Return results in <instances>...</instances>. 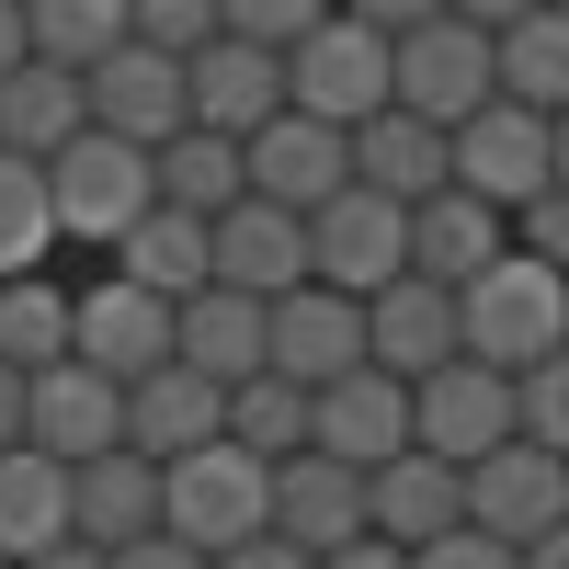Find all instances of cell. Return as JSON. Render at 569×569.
Instances as JSON below:
<instances>
[{"mask_svg":"<svg viewBox=\"0 0 569 569\" xmlns=\"http://www.w3.org/2000/svg\"><path fill=\"white\" fill-rule=\"evenodd\" d=\"M410 569H512V547L479 536V525H445V536H421V547H410Z\"/></svg>","mask_w":569,"mask_h":569,"instance_id":"74e56055","label":"cell"},{"mask_svg":"<svg viewBox=\"0 0 569 569\" xmlns=\"http://www.w3.org/2000/svg\"><path fill=\"white\" fill-rule=\"evenodd\" d=\"M512 569H569V525H547V536H525V547H512Z\"/></svg>","mask_w":569,"mask_h":569,"instance_id":"ee69618b","label":"cell"},{"mask_svg":"<svg viewBox=\"0 0 569 569\" xmlns=\"http://www.w3.org/2000/svg\"><path fill=\"white\" fill-rule=\"evenodd\" d=\"M388 103L421 114V126L479 114V103H490V34H479V23H456V12L388 34Z\"/></svg>","mask_w":569,"mask_h":569,"instance_id":"8992f818","label":"cell"},{"mask_svg":"<svg viewBox=\"0 0 569 569\" xmlns=\"http://www.w3.org/2000/svg\"><path fill=\"white\" fill-rule=\"evenodd\" d=\"M171 365H194L206 388L262 376V297H240V284H194V297H171Z\"/></svg>","mask_w":569,"mask_h":569,"instance_id":"ffe728a7","label":"cell"},{"mask_svg":"<svg viewBox=\"0 0 569 569\" xmlns=\"http://www.w3.org/2000/svg\"><path fill=\"white\" fill-rule=\"evenodd\" d=\"M456 525H479V536H501V547L569 525V456H547V445H490V456H467V467H456Z\"/></svg>","mask_w":569,"mask_h":569,"instance_id":"52a82bcc","label":"cell"},{"mask_svg":"<svg viewBox=\"0 0 569 569\" xmlns=\"http://www.w3.org/2000/svg\"><path fill=\"white\" fill-rule=\"evenodd\" d=\"M23 445H34V456H58V467L126 445V388H114L103 365H80V353L34 365V376H23Z\"/></svg>","mask_w":569,"mask_h":569,"instance_id":"9c48e42d","label":"cell"},{"mask_svg":"<svg viewBox=\"0 0 569 569\" xmlns=\"http://www.w3.org/2000/svg\"><path fill=\"white\" fill-rule=\"evenodd\" d=\"M240 182H251L262 206L308 217L319 194H342V182H353V160H342V126H319V114H297V103H273V114L240 137Z\"/></svg>","mask_w":569,"mask_h":569,"instance_id":"8fae6325","label":"cell"},{"mask_svg":"<svg viewBox=\"0 0 569 569\" xmlns=\"http://www.w3.org/2000/svg\"><path fill=\"white\" fill-rule=\"evenodd\" d=\"M262 365L297 376V388H330L342 365H365V297H342V284H284V297H262Z\"/></svg>","mask_w":569,"mask_h":569,"instance_id":"ba28073f","label":"cell"},{"mask_svg":"<svg viewBox=\"0 0 569 569\" xmlns=\"http://www.w3.org/2000/svg\"><path fill=\"white\" fill-rule=\"evenodd\" d=\"M273 103H284V58H273V46L206 34L194 58H182V126H206V137H251Z\"/></svg>","mask_w":569,"mask_h":569,"instance_id":"e0dca14e","label":"cell"},{"mask_svg":"<svg viewBox=\"0 0 569 569\" xmlns=\"http://www.w3.org/2000/svg\"><path fill=\"white\" fill-rule=\"evenodd\" d=\"M445 12H456V23H479V34H501L512 12H536V0H445Z\"/></svg>","mask_w":569,"mask_h":569,"instance_id":"f6af8a7d","label":"cell"},{"mask_svg":"<svg viewBox=\"0 0 569 569\" xmlns=\"http://www.w3.org/2000/svg\"><path fill=\"white\" fill-rule=\"evenodd\" d=\"M456 353V297L445 284H421V273H388L365 297V365H388V376H433Z\"/></svg>","mask_w":569,"mask_h":569,"instance_id":"7402d4cb","label":"cell"},{"mask_svg":"<svg viewBox=\"0 0 569 569\" xmlns=\"http://www.w3.org/2000/svg\"><path fill=\"white\" fill-rule=\"evenodd\" d=\"M445 525H456V467H445V456L399 445V456H376V467H365V536L421 547V536H445Z\"/></svg>","mask_w":569,"mask_h":569,"instance_id":"d4e9b609","label":"cell"},{"mask_svg":"<svg viewBox=\"0 0 569 569\" xmlns=\"http://www.w3.org/2000/svg\"><path fill=\"white\" fill-rule=\"evenodd\" d=\"M91 114H80V69H46V58H12L0 69V149L12 160H46V149H69Z\"/></svg>","mask_w":569,"mask_h":569,"instance_id":"4316f807","label":"cell"},{"mask_svg":"<svg viewBox=\"0 0 569 569\" xmlns=\"http://www.w3.org/2000/svg\"><path fill=\"white\" fill-rule=\"evenodd\" d=\"M0 569H12V558H0Z\"/></svg>","mask_w":569,"mask_h":569,"instance_id":"c3c4849f","label":"cell"},{"mask_svg":"<svg viewBox=\"0 0 569 569\" xmlns=\"http://www.w3.org/2000/svg\"><path fill=\"white\" fill-rule=\"evenodd\" d=\"M308 445L342 456V467L399 456V445H410V376H388V365H342L330 388H308Z\"/></svg>","mask_w":569,"mask_h":569,"instance_id":"5bb4252c","label":"cell"},{"mask_svg":"<svg viewBox=\"0 0 569 569\" xmlns=\"http://www.w3.org/2000/svg\"><path fill=\"white\" fill-rule=\"evenodd\" d=\"M445 297H456V353L490 365V376L569 353V273L536 262V251H490L467 284H445Z\"/></svg>","mask_w":569,"mask_h":569,"instance_id":"6da1fadb","label":"cell"},{"mask_svg":"<svg viewBox=\"0 0 569 569\" xmlns=\"http://www.w3.org/2000/svg\"><path fill=\"white\" fill-rule=\"evenodd\" d=\"M103 46H126V0H23V58L91 69Z\"/></svg>","mask_w":569,"mask_h":569,"instance_id":"d6a6232c","label":"cell"},{"mask_svg":"<svg viewBox=\"0 0 569 569\" xmlns=\"http://www.w3.org/2000/svg\"><path fill=\"white\" fill-rule=\"evenodd\" d=\"M206 569H319L308 547H284V536H240V547H217Z\"/></svg>","mask_w":569,"mask_h":569,"instance_id":"ab89813d","label":"cell"},{"mask_svg":"<svg viewBox=\"0 0 569 569\" xmlns=\"http://www.w3.org/2000/svg\"><path fill=\"white\" fill-rule=\"evenodd\" d=\"M445 182L512 217L525 194H547V182H558V114H525V103H501V91H490L479 114L445 126Z\"/></svg>","mask_w":569,"mask_h":569,"instance_id":"277c9868","label":"cell"},{"mask_svg":"<svg viewBox=\"0 0 569 569\" xmlns=\"http://www.w3.org/2000/svg\"><path fill=\"white\" fill-rule=\"evenodd\" d=\"M80 114L103 126V137H126V149H160V137L182 126V58H160V46H103V58L80 69Z\"/></svg>","mask_w":569,"mask_h":569,"instance_id":"4fadbf2b","label":"cell"},{"mask_svg":"<svg viewBox=\"0 0 569 569\" xmlns=\"http://www.w3.org/2000/svg\"><path fill=\"white\" fill-rule=\"evenodd\" d=\"M58 251V217H46V171L0 149V273H46Z\"/></svg>","mask_w":569,"mask_h":569,"instance_id":"836d02e7","label":"cell"},{"mask_svg":"<svg viewBox=\"0 0 569 569\" xmlns=\"http://www.w3.org/2000/svg\"><path fill=\"white\" fill-rule=\"evenodd\" d=\"M262 501H273V467L262 456H240L228 433H206L194 456H171L160 467V536H182V547H240V536H262Z\"/></svg>","mask_w":569,"mask_h":569,"instance_id":"3957f363","label":"cell"},{"mask_svg":"<svg viewBox=\"0 0 569 569\" xmlns=\"http://www.w3.org/2000/svg\"><path fill=\"white\" fill-rule=\"evenodd\" d=\"M319 569H410V547H388V536H342V547H319Z\"/></svg>","mask_w":569,"mask_h":569,"instance_id":"b9f144b4","label":"cell"},{"mask_svg":"<svg viewBox=\"0 0 569 569\" xmlns=\"http://www.w3.org/2000/svg\"><path fill=\"white\" fill-rule=\"evenodd\" d=\"M206 284H240V297H284V284H308V217H284L262 194L217 206L206 217Z\"/></svg>","mask_w":569,"mask_h":569,"instance_id":"9a60e30c","label":"cell"},{"mask_svg":"<svg viewBox=\"0 0 569 569\" xmlns=\"http://www.w3.org/2000/svg\"><path fill=\"white\" fill-rule=\"evenodd\" d=\"M34 171H46V217H58V240H91V251H114L126 228L160 206L149 194V149H126V137H103V126H80L69 149H46Z\"/></svg>","mask_w":569,"mask_h":569,"instance_id":"7a4b0ae2","label":"cell"},{"mask_svg":"<svg viewBox=\"0 0 569 569\" xmlns=\"http://www.w3.org/2000/svg\"><path fill=\"white\" fill-rule=\"evenodd\" d=\"M126 34L160 46V58H194V46L217 34V0H126Z\"/></svg>","mask_w":569,"mask_h":569,"instance_id":"d590c367","label":"cell"},{"mask_svg":"<svg viewBox=\"0 0 569 569\" xmlns=\"http://www.w3.org/2000/svg\"><path fill=\"white\" fill-rule=\"evenodd\" d=\"M217 399H228V388H206L194 365H149V376H126V456H149V467L194 456V445L217 433Z\"/></svg>","mask_w":569,"mask_h":569,"instance_id":"cb8c5ba5","label":"cell"},{"mask_svg":"<svg viewBox=\"0 0 569 569\" xmlns=\"http://www.w3.org/2000/svg\"><path fill=\"white\" fill-rule=\"evenodd\" d=\"M23 58V0H0V69Z\"/></svg>","mask_w":569,"mask_h":569,"instance_id":"7dc6e473","label":"cell"},{"mask_svg":"<svg viewBox=\"0 0 569 569\" xmlns=\"http://www.w3.org/2000/svg\"><path fill=\"white\" fill-rule=\"evenodd\" d=\"M490 251H512V217L479 206V194H456V182H433L421 206H399V273H421V284H467Z\"/></svg>","mask_w":569,"mask_h":569,"instance_id":"d6986e66","label":"cell"},{"mask_svg":"<svg viewBox=\"0 0 569 569\" xmlns=\"http://www.w3.org/2000/svg\"><path fill=\"white\" fill-rule=\"evenodd\" d=\"M308 273L342 284V297H376V284L399 273V206L365 194V182L319 194V206H308Z\"/></svg>","mask_w":569,"mask_h":569,"instance_id":"ac0fdd59","label":"cell"},{"mask_svg":"<svg viewBox=\"0 0 569 569\" xmlns=\"http://www.w3.org/2000/svg\"><path fill=\"white\" fill-rule=\"evenodd\" d=\"M262 536H284V547H342V536H365V467H342V456H319V445H297V456H273V501H262Z\"/></svg>","mask_w":569,"mask_h":569,"instance_id":"2e32d148","label":"cell"},{"mask_svg":"<svg viewBox=\"0 0 569 569\" xmlns=\"http://www.w3.org/2000/svg\"><path fill=\"white\" fill-rule=\"evenodd\" d=\"M149 194L182 206V217H217V206H240L251 182H240V137H206V126H171L160 149H149Z\"/></svg>","mask_w":569,"mask_h":569,"instance_id":"83f0119b","label":"cell"},{"mask_svg":"<svg viewBox=\"0 0 569 569\" xmlns=\"http://www.w3.org/2000/svg\"><path fill=\"white\" fill-rule=\"evenodd\" d=\"M512 445L569 456V365H558V353H547V365H512Z\"/></svg>","mask_w":569,"mask_h":569,"instance_id":"e575fe53","label":"cell"},{"mask_svg":"<svg viewBox=\"0 0 569 569\" xmlns=\"http://www.w3.org/2000/svg\"><path fill=\"white\" fill-rule=\"evenodd\" d=\"M0 445H23V365H0Z\"/></svg>","mask_w":569,"mask_h":569,"instance_id":"bcb514c9","label":"cell"},{"mask_svg":"<svg viewBox=\"0 0 569 569\" xmlns=\"http://www.w3.org/2000/svg\"><path fill=\"white\" fill-rule=\"evenodd\" d=\"M69 353L103 365L114 388H126V376H149V365H171V297H149V284H126V273L69 284Z\"/></svg>","mask_w":569,"mask_h":569,"instance_id":"7c38bea8","label":"cell"},{"mask_svg":"<svg viewBox=\"0 0 569 569\" xmlns=\"http://www.w3.org/2000/svg\"><path fill=\"white\" fill-rule=\"evenodd\" d=\"M319 12H330V0H217V34H240V46H273V58H284V46H297Z\"/></svg>","mask_w":569,"mask_h":569,"instance_id":"8d00e7d4","label":"cell"},{"mask_svg":"<svg viewBox=\"0 0 569 569\" xmlns=\"http://www.w3.org/2000/svg\"><path fill=\"white\" fill-rule=\"evenodd\" d=\"M490 91L525 103V114H558L569 103V12H558V0H536V12H512L490 34Z\"/></svg>","mask_w":569,"mask_h":569,"instance_id":"484cf974","label":"cell"},{"mask_svg":"<svg viewBox=\"0 0 569 569\" xmlns=\"http://www.w3.org/2000/svg\"><path fill=\"white\" fill-rule=\"evenodd\" d=\"M410 445H421V456H445V467L512 445V376L467 365V353H445L433 376H410Z\"/></svg>","mask_w":569,"mask_h":569,"instance_id":"30bf717a","label":"cell"},{"mask_svg":"<svg viewBox=\"0 0 569 569\" xmlns=\"http://www.w3.org/2000/svg\"><path fill=\"white\" fill-rule=\"evenodd\" d=\"M217 433L240 445V456H262V467H273V456H297V445H308V388L262 365V376H240V388L217 399Z\"/></svg>","mask_w":569,"mask_h":569,"instance_id":"4dcf8cb0","label":"cell"},{"mask_svg":"<svg viewBox=\"0 0 569 569\" xmlns=\"http://www.w3.org/2000/svg\"><path fill=\"white\" fill-rule=\"evenodd\" d=\"M69 536V467L34 445H0V558H34Z\"/></svg>","mask_w":569,"mask_h":569,"instance_id":"f1b7e54d","label":"cell"},{"mask_svg":"<svg viewBox=\"0 0 569 569\" xmlns=\"http://www.w3.org/2000/svg\"><path fill=\"white\" fill-rule=\"evenodd\" d=\"M284 103L319 114V126H353L388 103V34L353 23V12H319L297 46H284Z\"/></svg>","mask_w":569,"mask_h":569,"instance_id":"5b68a950","label":"cell"},{"mask_svg":"<svg viewBox=\"0 0 569 569\" xmlns=\"http://www.w3.org/2000/svg\"><path fill=\"white\" fill-rule=\"evenodd\" d=\"M330 12H353V23H376V34H410V23H433L445 0H330Z\"/></svg>","mask_w":569,"mask_h":569,"instance_id":"60d3db41","label":"cell"},{"mask_svg":"<svg viewBox=\"0 0 569 569\" xmlns=\"http://www.w3.org/2000/svg\"><path fill=\"white\" fill-rule=\"evenodd\" d=\"M114 273H126V284H149V297H194V284H206V217L149 206V217L114 240Z\"/></svg>","mask_w":569,"mask_h":569,"instance_id":"f546056e","label":"cell"},{"mask_svg":"<svg viewBox=\"0 0 569 569\" xmlns=\"http://www.w3.org/2000/svg\"><path fill=\"white\" fill-rule=\"evenodd\" d=\"M12 569H103V547H80V536H58V547H34V558H12Z\"/></svg>","mask_w":569,"mask_h":569,"instance_id":"7bdbcfd3","label":"cell"},{"mask_svg":"<svg viewBox=\"0 0 569 569\" xmlns=\"http://www.w3.org/2000/svg\"><path fill=\"white\" fill-rule=\"evenodd\" d=\"M342 160H353L365 194L421 206V194L445 182V126H421V114H399V103H376V114H353V126H342Z\"/></svg>","mask_w":569,"mask_h":569,"instance_id":"44dd1931","label":"cell"},{"mask_svg":"<svg viewBox=\"0 0 569 569\" xmlns=\"http://www.w3.org/2000/svg\"><path fill=\"white\" fill-rule=\"evenodd\" d=\"M103 569H206V547H182V536H126V547H103Z\"/></svg>","mask_w":569,"mask_h":569,"instance_id":"f35d334b","label":"cell"},{"mask_svg":"<svg viewBox=\"0 0 569 569\" xmlns=\"http://www.w3.org/2000/svg\"><path fill=\"white\" fill-rule=\"evenodd\" d=\"M149 525H160V467L149 456L103 445V456L69 467V536L80 547H126V536H149Z\"/></svg>","mask_w":569,"mask_h":569,"instance_id":"603a6c76","label":"cell"},{"mask_svg":"<svg viewBox=\"0 0 569 569\" xmlns=\"http://www.w3.org/2000/svg\"><path fill=\"white\" fill-rule=\"evenodd\" d=\"M69 353V284L58 273H0V365H58Z\"/></svg>","mask_w":569,"mask_h":569,"instance_id":"1f68e13d","label":"cell"}]
</instances>
